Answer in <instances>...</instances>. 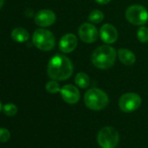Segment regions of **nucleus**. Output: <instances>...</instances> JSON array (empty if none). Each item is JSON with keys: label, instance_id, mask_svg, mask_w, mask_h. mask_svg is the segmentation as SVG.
<instances>
[{"label": "nucleus", "instance_id": "obj_6", "mask_svg": "<svg viewBox=\"0 0 148 148\" xmlns=\"http://www.w3.org/2000/svg\"><path fill=\"white\" fill-rule=\"evenodd\" d=\"M126 18L134 25H143L147 22L148 11L142 5L133 4L126 9Z\"/></svg>", "mask_w": 148, "mask_h": 148}, {"label": "nucleus", "instance_id": "obj_12", "mask_svg": "<svg viewBox=\"0 0 148 148\" xmlns=\"http://www.w3.org/2000/svg\"><path fill=\"white\" fill-rule=\"evenodd\" d=\"M78 46L77 36L72 33L64 35L59 41V49L63 53H71Z\"/></svg>", "mask_w": 148, "mask_h": 148}, {"label": "nucleus", "instance_id": "obj_15", "mask_svg": "<svg viewBox=\"0 0 148 148\" xmlns=\"http://www.w3.org/2000/svg\"><path fill=\"white\" fill-rule=\"evenodd\" d=\"M75 83L80 88H86L90 86L91 80L87 74L84 72H79L75 76Z\"/></svg>", "mask_w": 148, "mask_h": 148}, {"label": "nucleus", "instance_id": "obj_3", "mask_svg": "<svg viewBox=\"0 0 148 148\" xmlns=\"http://www.w3.org/2000/svg\"><path fill=\"white\" fill-rule=\"evenodd\" d=\"M84 101L89 109L99 111L107 107L109 103V98L103 90L98 88H92L85 92Z\"/></svg>", "mask_w": 148, "mask_h": 148}, {"label": "nucleus", "instance_id": "obj_11", "mask_svg": "<svg viewBox=\"0 0 148 148\" xmlns=\"http://www.w3.org/2000/svg\"><path fill=\"white\" fill-rule=\"evenodd\" d=\"M99 36L104 42L111 44L117 41L119 34H118V30L113 25L106 23L100 28Z\"/></svg>", "mask_w": 148, "mask_h": 148}, {"label": "nucleus", "instance_id": "obj_9", "mask_svg": "<svg viewBox=\"0 0 148 148\" xmlns=\"http://www.w3.org/2000/svg\"><path fill=\"white\" fill-rule=\"evenodd\" d=\"M34 21L39 27H48L55 23L56 15L51 10H41L35 15Z\"/></svg>", "mask_w": 148, "mask_h": 148}, {"label": "nucleus", "instance_id": "obj_22", "mask_svg": "<svg viewBox=\"0 0 148 148\" xmlns=\"http://www.w3.org/2000/svg\"><path fill=\"white\" fill-rule=\"evenodd\" d=\"M3 3H4V0H0V9L3 7Z\"/></svg>", "mask_w": 148, "mask_h": 148}, {"label": "nucleus", "instance_id": "obj_8", "mask_svg": "<svg viewBox=\"0 0 148 148\" xmlns=\"http://www.w3.org/2000/svg\"><path fill=\"white\" fill-rule=\"evenodd\" d=\"M79 36L84 42L92 43L99 37V31L93 24L85 23L79 28Z\"/></svg>", "mask_w": 148, "mask_h": 148}, {"label": "nucleus", "instance_id": "obj_4", "mask_svg": "<svg viewBox=\"0 0 148 148\" xmlns=\"http://www.w3.org/2000/svg\"><path fill=\"white\" fill-rule=\"evenodd\" d=\"M33 44L43 51L51 50L56 43L55 36L51 31L46 29H38L32 35Z\"/></svg>", "mask_w": 148, "mask_h": 148}, {"label": "nucleus", "instance_id": "obj_20", "mask_svg": "<svg viewBox=\"0 0 148 148\" xmlns=\"http://www.w3.org/2000/svg\"><path fill=\"white\" fill-rule=\"evenodd\" d=\"M10 139V133L8 129L0 127V142L5 143Z\"/></svg>", "mask_w": 148, "mask_h": 148}, {"label": "nucleus", "instance_id": "obj_5", "mask_svg": "<svg viewBox=\"0 0 148 148\" xmlns=\"http://www.w3.org/2000/svg\"><path fill=\"white\" fill-rule=\"evenodd\" d=\"M97 141L102 148H115L120 142V134L115 128L106 127L98 133Z\"/></svg>", "mask_w": 148, "mask_h": 148}, {"label": "nucleus", "instance_id": "obj_21", "mask_svg": "<svg viewBox=\"0 0 148 148\" xmlns=\"http://www.w3.org/2000/svg\"><path fill=\"white\" fill-rule=\"evenodd\" d=\"M95 2L99 4H106V3H110L111 0H95Z\"/></svg>", "mask_w": 148, "mask_h": 148}, {"label": "nucleus", "instance_id": "obj_17", "mask_svg": "<svg viewBox=\"0 0 148 148\" xmlns=\"http://www.w3.org/2000/svg\"><path fill=\"white\" fill-rule=\"evenodd\" d=\"M2 111L3 112V114L6 116L12 117V116H15L17 114V108L13 103H7L4 106H3Z\"/></svg>", "mask_w": 148, "mask_h": 148}, {"label": "nucleus", "instance_id": "obj_14", "mask_svg": "<svg viewBox=\"0 0 148 148\" xmlns=\"http://www.w3.org/2000/svg\"><path fill=\"white\" fill-rule=\"evenodd\" d=\"M10 36H11L12 40L15 41L16 42L22 43V42H25L28 41V39L30 37V34L25 29L17 27V28H15L11 31Z\"/></svg>", "mask_w": 148, "mask_h": 148}, {"label": "nucleus", "instance_id": "obj_1", "mask_svg": "<svg viewBox=\"0 0 148 148\" xmlns=\"http://www.w3.org/2000/svg\"><path fill=\"white\" fill-rule=\"evenodd\" d=\"M73 73L72 61L65 56L55 55L51 58L47 66V75L54 81H65Z\"/></svg>", "mask_w": 148, "mask_h": 148}, {"label": "nucleus", "instance_id": "obj_16", "mask_svg": "<svg viewBox=\"0 0 148 148\" xmlns=\"http://www.w3.org/2000/svg\"><path fill=\"white\" fill-rule=\"evenodd\" d=\"M103 19H104V13L99 10H92L88 16V20L92 23H99L103 21Z\"/></svg>", "mask_w": 148, "mask_h": 148}, {"label": "nucleus", "instance_id": "obj_10", "mask_svg": "<svg viewBox=\"0 0 148 148\" xmlns=\"http://www.w3.org/2000/svg\"><path fill=\"white\" fill-rule=\"evenodd\" d=\"M60 95L62 99L68 104H76L80 99V94L78 88L71 84L65 85L61 88Z\"/></svg>", "mask_w": 148, "mask_h": 148}, {"label": "nucleus", "instance_id": "obj_13", "mask_svg": "<svg viewBox=\"0 0 148 148\" xmlns=\"http://www.w3.org/2000/svg\"><path fill=\"white\" fill-rule=\"evenodd\" d=\"M118 56L120 61L127 66H131L133 64H134L135 61H136V57L135 55L133 54V52H132L131 50L127 49H120L118 51Z\"/></svg>", "mask_w": 148, "mask_h": 148}, {"label": "nucleus", "instance_id": "obj_19", "mask_svg": "<svg viewBox=\"0 0 148 148\" xmlns=\"http://www.w3.org/2000/svg\"><path fill=\"white\" fill-rule=\"evenodd\" d=\"M137 36H138V39L140 42H148V29L147 27H140L139 29H138V32H137Z\"/></svg>", "mask_w": 148, "mask_h": 148}, {"label": "nucleus", "instance_id": "obj_23", "mask_svg": "<svg viewBox=\"0 0 148 148\" xmlns=\"http://www.w3.org/2000/svg\"><path fill=\"white\" fill-rule=\"evenodd\" d=\"M2 109H3V106H2V104H1V102H0V112L2 111Z\"/></svg>", "mask_w": 148, "mask_h": 148}, {"label": "nucleus", "instance_id": "obj_2", "mask_svg": "<svg viewBox=\"0 0 148 148\" xmlns=\"http://www.w3.org/2000/svg\"><path fill=\"white\" fill-rule=\"evenodd\" d=\"M117 53L114 48L109 45L98 47L92 55V64L100 69H107L113 66L116 61Z\"/></svg>", "mask_w": 148, "mask_h": 148}, {"label": "nucleus", "instance_id": "obj_7", "mask_svg": "<svg viewBox=\"0 0 148 148\" xmlns=\"http://www.w3.org/2000/svg\"><path fill=\"white\" fill-rule=\"evenodd\" d=\"M141 105V97L136 93H126L121 95L119 101V107L125 113H131L137 110Z\"/></svg>", "mask_w": 148, "mask_h": 148}, {"label": "nucleus", "instance_id": "obj_18", "mask_svg": "<svg viewBox=\"0 0 148 148\" xmlns=\"http://www.w3.org/2000/svg\"><path fill=\"white\" fill-rule=\"evenodd\" d=\"M45 89L50 94H57L58 92H60V87L59 84L57 82V81H50L45 85Z\"/></svg>", "mask_w": 148, "mask_h": 148}]
</instances>
